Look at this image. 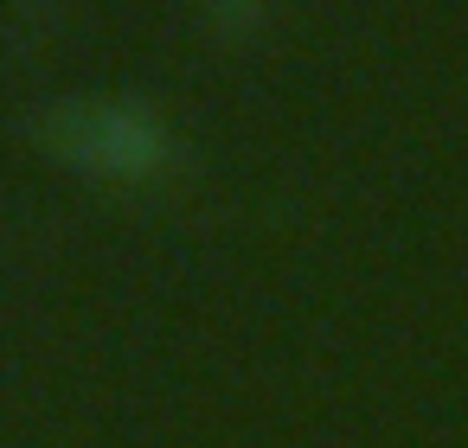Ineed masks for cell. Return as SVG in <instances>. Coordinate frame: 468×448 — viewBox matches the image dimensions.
<instances>
[{"label":"cell","mask_w":468,"mask_h":448,"mask_svg":"<svg viewBox=\"0 0 468 448\" xmlns=\"http://www.w3.org/2000/svg\"><path fill=\"white\" fill-rule=\"evenodd\" d=\"M71 141L97 167H142V161H154V129H148V116H129V109H84Z\"/></svg>","instance_id":"6da1fadb"}]
</instances>
